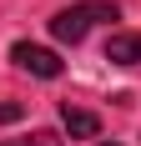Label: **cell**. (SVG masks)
Returning a JSON list of instances; mask_svg holds the SVG:
<instances>
[{
  "label": "cell",
  "mask_w": 141,
  "mask_h": 146,
  "mask_svg": "<svg viewBox=\"0 0 141 146\" xmlns=\"http://www.w3.org/2000/svg\"><path fill=\"white\" fill-rule=\"evenodd\" d=\"M61 126H66L70 136H81V141H91V136H101V116L96 111H81V106H61Z\"/></svg>",
  "instance_id": "obj_4"
},
{
  "label": "cell",
  "mask_w": 141,
  "mask_h": 146,
  "mask_svg": "<svg viewBox=\"0 0 141 146\" xmlns=\"http://www.w3.org/2000/svg\"><path fill=\"white\" fill-rule=\"evenodd\" d=\"M10 60L20 66V71H30V76H41V81H56L61 71H66V60L56 56V50H45V45H30V40H20L10 50Z\"/></svg>",
  "instance_id": "obj_2"
},
{
  "label": "cell",
  "mask_w": 141,
  "mask_h": 146,
  "mask_svg": "<svg viewBox=\"0 0 141 146\" xmlns=\"http://www.w3.org/2000/svg\"><path fill=\"white\" fill-rule=\"evenodd\" d=\"M20 116H25V106H20V101H0V126H15Z\"/></svg>",
  "instance_id": "obj_5"
},
{
  "label": "cell",
  "mask_w": 141,
  "mask_h": 146,
  "mask_svg": "<svg viewBox=\"0 0 141 146\" xmlns=\"http://www.w3.org/2000/svg\"><path fill=\"white\" fill-rule=\"evenodd\" d=\"M106 60L111 66H141V35L136 30H116L106 40Z\"/></svg>",
  "instance_id": "obj_3"
},
{
  "label": "cell",
  "mask_w": 141,
  "mask_h": 146,
  "mask_svg": "<svg viewBox=\"0 0 141 146\" xmlns=\"http://www.w3.org/2000/svg\"><path fill=\"white\" fill-rule=\"evenodd\" d=\"M5 146H61V141H56V136H51V131H35V136H30V141H5Z\"/></svg>",
  "instance_id": "obj_6"
},
{
  "label": "cell",
  "mask_w": 141,
  "mask_h": 146,
  "mask_svg": "<svg viewBox=\"0 0 141 146\" xmlns=\"http://www.w3.org/2000/svg\"><path fill=\"white\" fill-rule=\"evenodd\" d=\"M101 146H116V141H101Z\"/></svg>",
  "instance_id": "obj_7"
},
{
  "label": "cell",
  "mask_w": 141,
  "mask_h": 146,
  "mask_svg": "<svg viewBox=\"0 0 141 146\" xmlns=\"http://www.w3.org/2000/svg\"><path fill=\"white\" fill-rule=\"evenodd\" d=\"M101 20H121V10L111 0H86V5H70V10L51 15V35L66 40V45H81L91 35V25H101Z\"/></svg>",
  "instance_id": "obj_1"
}]
</instances>
